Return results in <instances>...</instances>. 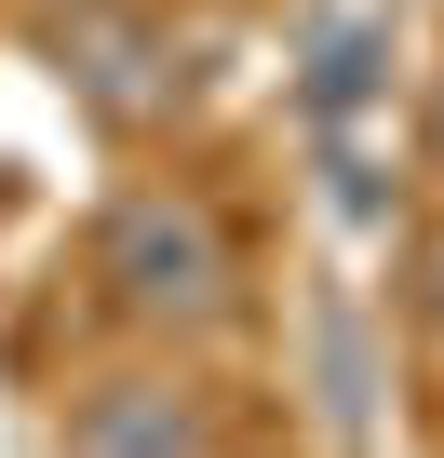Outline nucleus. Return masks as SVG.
Returning a JSON list of instances; mask_svg holds the SVG:
<instances>
[{"instance_id":"6","label":"nucleus","mask_w":444,"mask_h":458,"mask_svg":"<svg viewBox=\"0 0 444 458\" xmlns=\"http://www.w3.org/2000/svg\"><path fill=\"white\" fill-rule=\"evenodd\" d=\"M28 14H41V0H28Z\"/></svg>"},{"instance_id":"3","label":"nucleus","mask_w":444,"mask_h":458,"mask_svg":"<svg viewBox=\"0 0 444 458\" xmlns=\"http://www.w3.org/2000/svg\"><path fill=\"white\" fill-rule=\"evenodd\" d=\"M54 458H215V418H202V391H188V377L121 364V377H95V391L68 404Z\"/></svg>"},{"instance_id":"2","label":"nucleus","mask_w":444,"mask_h":458,"mask_svg":"<svg viewBox=\"0 0 444 458\" xmlns=\"http://www.w3.org/2000/svg\"><path fill=\"white\" fill-rule=\"evenodd\" d=\"M28 41H41V68H54V95L81 122H108V135L175 122V81L188 68H175V28L148 14V0H41Z\"/></svg>"},{"instance_id":"4","label":"nucleus","mask_w":444,"mask_h":458,"mask_svg":"<svg viewBox=\"0 0 444 458\" xmlns=\"http://www.w3.org/2000/svg\"><path fill=\"white\" fill-rule=\"evenodd\" d=\"M417 324H431V337H444V216H431V229H417Z\"/></svg>"},{"instance_id":"5","label":"nucleus","mask_w":444,"mask_h":458,"mask_svg":"<svg viewBox=\"0 0 444 458\" xmlns=\"http://www.w3.org/2000/svg\"><path fill=\"white\" fill-rule=\"evenodd\" d=\"M417 148H431V175H444V81H431V135H417Z\"/></svg>"},{"instance_id":"1","label":"nucleus","mask_w":444,"mask_h":458,"mask_svg":"<svg viewBox=\"0 0 444 458\" xmlns=\"http://www.w3.org/2000/svg\"><path fill=\"white\" fill-rule=\"evenodd\" d=\"M95 284H108L121 324L202 337V324H230V297H243V243H230V216H215L202 189H121L108 229H95Z\"/></svg>"}]
</instances>
